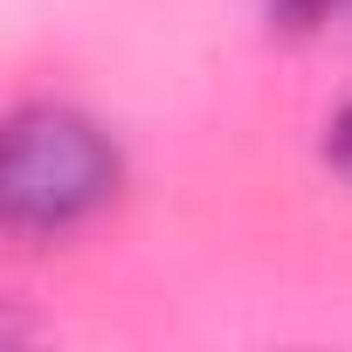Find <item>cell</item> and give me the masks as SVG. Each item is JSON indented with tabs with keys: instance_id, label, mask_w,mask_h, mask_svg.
Wrapping results in <instances>:
<instances>
[{
	"instance_id": "7a4b0ae2",
	"label": "cell",
	"mask_w": 352,
	"mask_h": 352,
	"mask_svg": "<svg viewBox=\"0 0 352 352\" xmlns=\"http://www.w3.org/2000/svg\"><path fill=\"white\" fill-rule=\"evenodd\" d=\"M338 14H352V0H270V21L290 28V35H311V28H324Z\"/></svg>"
},
{
	"instance_id": "6da1fadb",
	"label": "cell",
	"mask_w": 352,
	"mask_h": 352,
	"mask_svg": "<svg viewBox=\"0 0 352 352\" xmlns=\"http://www.w3.org/2000/svg\"><path fill=\"white\" fill-rule=\"evenodd\" d=\"M124 187L118 138L76 104H21L0 138V221L28 242L69 235Z\"/></svg>"
},
{
	"instance_id": "3957f363",
	"label": "cell",
	"mask_w": 352,
	"mask_h": 352,
	"mask_svg": "<svg viewBox=\"0 0 352 352\" xmlns=\"http://www.w3.org/2000/svg\"><path fill=\"white\" fill-rule=\"evenodd\" d=\"M324 159H331V173H345L352 180V97L331 111V124H324Z\"/></svg>"
}]
</instances>
